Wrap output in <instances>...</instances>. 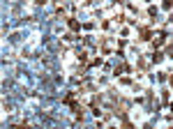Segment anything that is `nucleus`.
<instances>
[{"instance_id": "nucleus-1", "label": "nucleus", "mask_w": 173, "mask_h": 129, "mask_svg": "<svg viewBox=\"0 0 173 129\" xmlns=\"http://www.w3.org/2000/svg\"><path fill=\"white\" fill-rule=\"evenodd\" d=\"M74 97H76V92H67V95L62 97V104H69V106H74Z\"/></svg>"}, {"instance_id": "nucleus-2", "label": "nucleus", "mask_w": 173, "mask_h": 129, "mask_svg": "<svg viewBox=\"0 0 173 129\" xmlns=\"http://www.w3.org/2000/svg\"><path fill=\"white\" fill-rule=\"evenodd\" d=\"M150 37H152V32H150V28H141V39H143V42H148Z\"/></svg>"}, {"instance_id": "nucleus-3", "label": "nucleus", "mask_w": 173, "mask_h": 129, "mask_svg": "<svg viewBox=\"0 0 173 129\" xmlns=\"http://www.w3.org/2000/svg\"><path fill=\"white\" fill-rule=\"evenodd\" d=\"M67 23H69V28H72V30H81V23H78L76 18H67Z\"/></svg>"}, {"instance_id": "nucleus-4", "label": "nucleus", "mask_w": 173, "mask_h": 129, "mask_svg": "<svg viewBox=\"0 0 173 129\" xmlns=\"http://www.w3.org/2000/svg\"><path fill=\"white\" fill-rule=\"evenodd\" d=\"M122 129H134V125H132V122L125 118V122H122Z\"/></svg>"}, {"instance_id": "nucleus-5", "label": "nucleus", "mask_w": 173, "mask_h": 129, "mask_svg": "<svg viewBox=\"0 0 173 129\" xmlns=\"http://www.w3.org/2000/svg\"><path fill=\"white\" fill-rule=\"evenodd\" d=\"M162 58H164L162 53H152V62H159V60H162Z\"/></svg>"}, {"instance_id": "nucleus-6", "label": "nucleus", "mask_w": 173, "mask_h": 129, "mask_svg": "<svg viewBox=\"0 0 173 129\" xmlns=\"http://www.w3.org/2000/svg\"><path fill=\"white\" fill-rule=\"evenodd\" d=\"M12 129H30V127H28V125H14Z\"/></svg>"}, {"instance_id": "nucleus-7", "label": "nucleus", "mask_w": 173, "mask_h": 129, "mask_svg": "<svg viewBox=\"0 0 173 129\" xmlns=\"http://www.w3.org/2000/svg\"><path fill=\"white\" fill-rule=\"evenodd\" d=\"M169 83H171V86H173V76H171V78H169Z\"/></svg>"}, {"instance_id": "nucleus-8", "label": "nucleus", "mask_w": 173, "mask_h": 129, "mask_svg": "<svg viewBox=\"0 0 173 129\" xmlns=\"http://www.w3.org/2000/svg\"><path fill=\"white\" fill-rule=\"evenodd\" d=\"M146 129H152V127H150V125H148V127H146Z\"/></svg>"}, {"instance_id": "nucleus-9", "label": "nucleus", "mask_w": 173, "mask_h": 129, "mask_svg": "<svg viewBox=\"0 0 173 129\" xmlns=\"http://www.w3.org/2000/svg\"><path fill=\"white\" fill-rule=\"evenodd\" d=\"M171 108H173V104H171Z\"/></svg>"}]
</instances>
